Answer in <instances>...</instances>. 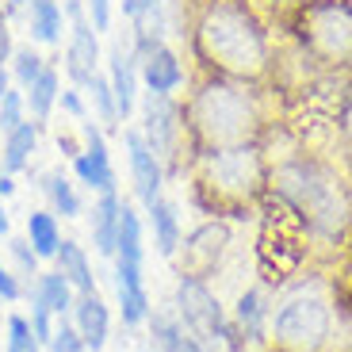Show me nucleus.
Segmentation results:
<instances>
[{
	"label": "nucleus",
	"instance_id": "26",
	"mask_svg": "<svg viewBox=\"0 0 352 352\" xmlns=\"http://www.w3.org/2000/svg\"><path fill=\"white\" fill-rule=\"evenodd\" d=\"M27 291L35 295V299H43V307L50 310L54 318H65L73 310V299H77V291H73V283L65 280L58 268L54 272H38L35 280L27 283Z\"/></svg>",
	"mask_w": 352,
	"mask_h": 352
},
{
	"label": "nucleus",
	"instance_id": "32",
	"mask_svg": "<svg viewBox=\"0 0 352 352\" xmlns=\"http://www.w3.org/2000/svg\"><path fill=\"white\" fill-rule=\"evenodd\" d=\"M27 119V96L19 85H8V92L0 96V138L8 131H16L19 123Z\"/></svg>",
	"mask_w": 352,
	"mask_h": 352
},
{
	"label": "nucleus",
	"instance_id": "1",
	"mask_svg": "<svg viewBox=\"0 0 352 352\" xmlns=\"http://www.w3.org/2000/svg\"><path fill=\"white\" fill-rule=\"evenodd\" d=\"M180 38L188 43L195 73L261 88L272 85V35L253 0H184Z\"/></svg>",
	"mask_w": 352,
	"mask_h": 352
},
{
	"label": "nucleus",
	"instance_id": "3",
	"mask_svg": "<svg viewBox=\"0 0 352 352\" xmlns=\"http://www.w3.org/2000/svg\"><path fill=\"white\" fill-rule=\"evenodd\" d=\"M272 161L264 146H230L188 157L192 199L211 219H245L268 192Z\"/></svg>",
	"mask_w": 352,
	"mask_h": 352
},
{
	"label": "nucleus",
	"instance_id": "25",
	"mask_svg": "<svg viewBox=\"0 0 352 352\" xmlns=\"http://www.w3.org/2000/svg\"><path fill=\"white\" fill-rule=\"evenodd\" d=\"M38 192L46 195L50 211H54V214H62V219H77V214L85 211L77 184H73V180L62 173V168H50V173L38 176Z\"/></svg>",
	"mask_w": 352,
	"mask_h": 352
},
{
	"label": "nucleus",
	"instance_id": "9",
	"mask_svg": "<svg viewBox=\"0 0 352 352\" xmlns=\"http://www.w3.org/2000/svg\"><path fill=\"white\" fill-rule=\"evenodd\" d=\"M80 131V153L73 157V173H77V184H85L88 192H115L119 180H115V165H111V150H107V134L104 126L88 115L77 123Z\"/></svg>",
	"mask_w": 352,
	"mask_h": 352
},
{
	"label": "nucleus",
	"instance_id": "7",
	"mask_svg": "<svg viewBox=\"0 0 352 352\" xmlns=\"http://www.w3.org/2000/svg\"><path fill=\"white\" fill-rule=\"evenodd\" d=\"M176 318L184 322L188 333L207 352L211 349H230V352L245 349V337L230 322V314L222 310L219 295L207 287V280H195V276H180L176 280Z\"/></svg>",
	"mask_w": 352,
	"mask_h": 352
},
{
	"label": "nucleus",
	"instance_id": "45",
	"mask_svg": "<svg viewBox=\"0 0 352 352\" xmlns=\"http://www.w3.org/2000/svg\"><path fill=\"white\" fill-rule=\"evenodd\" d=\"M142 4H146V0H119V8H123V19H131L134 12L142 8Z\"/></svg>",
	"mask_w": 352,
	"mask_h": 352
},
{
	"label": "nucleus",
	"instance_id": "22",
	"mask_svg": "<svg viewBox=\"0 0 352 352\" xmlns=\"http://www.w3.org/2000/svg\"><path fill=\"white\" fill-rule=\"evenodd\" d=\"M23 27L31 31V38L43 46H58L65 31V12L58 0H27V19Z\"/></svg>",
	"mask_w": 352,
	"mask_h": 352
},
{
	"label": "nucleus",
	"instance_id": "41",
	"mask_svg": "<svg viewBox=\"0 0 352 352\" xmlns=\"http://www.w3.org/2000/svg\"><path fill=\"white\" fill-rule=\"evenodd\" d=\"M264 4H268V8H272L280 19H287L291 12H299L302 4H310V0H264Z\"/></svg>",
	"mask_w": 352,
	"mask_h": 352
},
{
	"label": "nucleus",
	"instance_id": "24",
	"mask_svg": "<svg viewBox=\"0 0 352 352\" xmlns=\"http://www.w3.org/2000/svg\"><path fill=\"white\" fill-rule=\"evenodd\" d=\"M123 264H146V238H142V214L134 211V203L123 199L119 207V234H115V256Z\"/></svg>",
	"mask_w": 352,
	"mask_h": 352
},
{
	"label": "nucleus",
	"instance_id": "29",
	"mask_svg": "<svg viewBox=\"0 0 352 352\" xmlns=\"http://www.w3.org/2000/svg\"><path fill=\"white\" fill-rule=\"evenodd\" d=\"M27 241L38 253V261H54L58 245H62V226L54 211H31L27 214Z\"/></svg>",
	"mask_w": 352,
	"mask_h": 352
},
{
	"label": "nucleus",
	"instance_id": "20",
	"mask_svg": "<svg viewBox=\"0 0 352 352\" xmlns=\"http://www.w3.org/2000/svg\"><path fill=\"white\" fill-rule=\"evenodd\" d=\"M150 337H153V349L157 352H207L192 333L188 326L176 318V310H150Z\"/></svg>",
	"mask_w": 352,
	"mask_h": 352
},
{
	"label": "nucleus",
	"instance_id": "37",
	"mask_svg": "<svg viewBox=\"0 0 352 352\" xmlns=\"http://www.w3.org/2000/svg\"><path fill=\"white\" fill-rule=\"evenodd\" d=\"M58 104H62V111L65 115H73V119H88L92 115V107H88V100H85V88H62V96H58Z\"/></svg>",
	"mask_w": 352,
	"mask_h": 352
},
{
	"label": "nucleus",
	"instance_id": "30",
	"mask_svg": "<svg viewBox=\"0 0 352 352\" xmlns=\"http://www.w3.org/2000/svg\"><path fill=\"white\" fill-rule=\"evenodd\" d=\"M46 65L50 62H46L35 46H16V50H12V62H8V73H12V80H16L19 88H27Z\"/></svg>",
	"mask_w": 352,
	"mask_h": 352
},
{
	"label": "nucleus",
	"instance_id": "16",
	"mask_svg": "<svg viewBox=\"0 0 352 352\" xmlns=\"http://www.w3.org/2000/svg\"><path fill=\"white\" fill-rule=\"evenodd\" d=\"M115 295H119V314H123L126 329H138L150 318V291H146V276L142 264H123L115 261Z\"/></svg>",
	"mask_w": 352,
	"mask_h": 352
},
{
	"label": "nucleus",
	"instance_id": "40",
	"mask_svg": "<svg viewBox=\"0 0 352 352\" xmlns=\"http://www.w3.org/2000/svg\"><path fill=\"white\" fill-rule=\"evenodd\" d=\"M12 50H16V43H12V23L0 19V69L12 62Z\"/></svg>",
	"mask_w": 352,
	"mask_h": 352
},
{
	"label": "nucleus",
	"instance_id": "47",
	"mask_svg": "<svg viewBox=\"0 0 352 352\" xmlns=\"http://www.w3.org/2000/svg\"><path fill=\"white\" fill-rule=\"evenodd\" d=\"M0 19H4V0H0Z\"/></svg>",
	"mask_w": 352,
	"mask_h": 352
},
{
	"label": "nucleus",
	"instance_id": "12",
	"mask_svg": "<svg viewBox=\"0 0 352 352\" xmlns=\"http://www.w3.org/2000/svg\"><path fill=\"white\" fill-rule=\"evenodd\" d=\"M134 58H138V80L146 92H161V96H176L184 88V62L180 54L165 43V38H150V43H134Z\"/></svg>",
	"mask_w": 352,
	"mask_h": 352
},
{
	"label": "nucleus",
	"instance_id": "44",
	"mask_svg": "<svg viewBox=\"0 0 352 352\" xmlns=\"http://www.w3.org/2000/svg\"><path fill=\"white\" fill-rule=\"evenodd\" d=\"M0 238H4V241L12 238V219H8V207H4V199H0Z\"/></svg>",
	"mask_w": 352,
	"mask_h": 352
},
{
	"label": "nucleus",
	"instance_id": "15",
	"mask_svg": "<svg viewBox=\"0 0 352 352\" xmlns=\"http://www.w3.org/2000/svg\"><path fill=\"white\" fill-rule=\"evenodd\" d=\"M69 318H73V326H77V333H80V341H85L88 352L107 349V337H111V310L100 299V291H77Z\"/></svg>",
	"mask_w": 352,
	"mask_h": 352
},
{
	"label": "nucleus",
	"instance_id": "13",
	"mask_svg": "<svg viewBox=\"0 0 352 352\" xmlns=\"http://www.w3.org/2000/svg\"><path fill=\"white\" fill-rule=\"evenodd\" d=\"M69 38H65V77L73 88H85L88 80L104 69V46H100V31L92 27V19H73L65 23Z\"/></svg>",
	"mask_w": 352,
	"mask_h": 352
},
{
	"label": "nucleus",
	"instance_id": "42",
	"mask_svg": "<svg viewBox=\"0 0 352 352\" xmlns=\"http://www.w3.org/2000/svg\"><path fill=\"white\" fill-rule=\"evenodd\" d=\"M4 19H8V23H23L27 19V0H4Z\"/></svg>",
	"mask_w": 352,
	"mask_h": 352
},
{
	"label": "nucleus",
	"instance_id": "49",
	"mask_svg": "<svg viewBox=\"0 0 352 352\" xmlns=\"http://www.w3.org/2000/svg\"><path fill=\"white\" fill-rule=\"evenodd\" d=\"M142 352H150V349H142Z\"/></svg>",
	"mask_w": 352,
	"mask_h": 352
},
{
	"label": "nucleus",
	"instance_id": "48",
	"mask_svg": "<svg viewBox=\"0 0 352 352\" xmlns=\"http://www.w3.org/2000/svg\"><path fill=\"white\" fill-rule=\"evenodd\" d=\"M0 307H4V299H0Z\"/></svg>",
	"mask_w": 352,
	"mask_h": 352
},
{
	"label": "nucleus",
	"instance_id": "28",
	"mask_svg": "<svg viewBox=\"0 0 352 352\" xmlns=\"http://www.w3.org/2000/svg\"><path fill=\"white\" fill-rule=\"evenodd\" d=\"M85 96H88V107H92V119L104 126V134H115L123 131V119H119V107H115V92H111V80L107 73L100 69L96 77L85 85Z\"/></svg>",
	"mask_w": 352,
	"mask_h": 352
},
{
	"label": "nucleus",
	"instance_id": "2",
	"mask_svg": "<svg viewBox=\"0 0 352 352\" xmlns=\"http://www.w3.org/2000/svg\"><path fill=\"white\" fill-rule=\"evenodd\" d=\"M180 119L188 134V157L230 146H264L272 126L268 88L195 73L180 100Z\"/></svg>",
	"mask_w": 352,
	"mask_h": 352
},
{
	"label": "nucleus",
	"instance_id": "27",
	"mask_svg": "<svg viewBox=\"0 0 352 352\" xmlns=\"http://www.w3.org/2000/svg\"><path fill=\"white\" fill-rule=\"evenodd\" d=\"M58 272L73 283V291H96V272H92V261H88L85 245H77L73 238H62L58 253H54Z\"/></svg>",
	"mask_w": 352,
	"mask_h": 352
},
{
	"label": "nucleus",
	"instance_id": "31",
	"mask_svg": "<svg viewBox=\"0 0 352 352\" xmlns=\"http://www.w3.org/2000/svg\"><path fill=\"white\" fill-rule=\"evenodd\" d=\"M4 352H43V341L35 337L27 314H8V329H4Z\"/></svg>",
	"mask_w": 352,
	"mask_h": 352
},
{
	"label": "nucleus",
	"instance_id": "39",
	"mask_svg": "<svg viewBox=\"0 0 352 352\" xmlns=\"http://www.w3.org/2000/svg\"><path fill=\"white\" fill-rule=\"evenodd\" d=\"M85 4H88V19H92V27H96L100 35H104V31H111L115 0H85Z\"/></svg>",
	"mask_w": 352,
	"mask_h": 352
},
{
	"label": "nucleus",
	"instance_id": "6",
	"mask_svg": "<svg viewBox=\"0 0 352 352\" xmlns=\"http://www.w3.org/2000/svg\"><path fill=\"white\" fill-rule=\"evenodd\" d=\"M329 326H333L329 295L318 283H295L272 307L268 337H272L276 352H322Z\"/></svg>",
	"mask_w": 352,
	"mask_h": 352
},
{
	"label": "nucleus",
	"instance_id": "19",
	"mask_svg": "<svg viewBox=\"0 0 352 352\" xmlns=\"http://www.w3.org/2000/svg\"><path fill=\"white\" fill-rule=\"evenodd\" d=\"M268 318H272V307H268V295L261 287H249L238 295V307H234V326L245 337V344H256L268 337Z\"/></svg>",
	"mask_w": 352,
	"mask_h": 352
},
{
	"label": "nucleus",
	"instance_id": "33",
	"mask_svg": "<svg viewBox=\"0 0 352 352\" xmlns=\"http://www.w3.org/2000/svg\"><path fill=\"white\" fill-rule=\"evenodd\" d=\"M8 256H12V264H16V276H19V280L31 283V280L38 276V253L31 249L27 234H23V238H16V234H12V238H8Z\"/></svg>",
	"mask_w": 352,
	"mask_h": 352
},
{
	"label": "nucleus",
	"instance_id": "34",
	"mask_svg": "<svg viewBox=\"0 0 352 352\" xmlns=\"http://www.w3.org/2000/svg\"><path fill=\"white\" fill-rule=\"evenodd\" d=\"M322 352H352V307H333V326Z\"/></svg>",
	"mask_w": 352,
	"mask_h": 352
},
{
	"label": "nucleus",
	"instance_id": "43",
	"mask_svg": "<svg viewBox=\"0 0 352 352\" xmlns=\"http://www.w3.org/2000/svg\"><path fill=\"white\" fill-rule=\"evenodd\" d=\"M8 195H16V176L0 168V199H8Z\"/></svg>",
	"mask_w": 352,
	"mask_h": 352
},
{
	"label": "nucleus",
	"instance_id": "10",
	"mask_svg": "<svg viewBox=\"0 0 352 352\" xmlns=\"http://www.w3.org/2000/svg\"><path fill=\"white\" fill-rule=\"evenodd\" d=\"M230 245V226L226 219H207L180 238V276H195V280H211L214 268L222 264V253Z\"/></svg>",
	"mask_w": 352,
	"mask_h": 352
},
{
	"label": "nucleus",
	"instance_id": "5",
	"mask_svg": "<svg viewBox=\"0 0 352 352\" xmlns=\"http://www.w3.org/2000/svg\"><path fill=\"white\" fill-rule=\"evenodd\" d=\"M283 23L318 69L352 73V0H310Z\"/></svg>",
	"mask_w": 352,
	"mask_h": 352
},
{
	"label": "nucleus",
	"instance_id": "21",
	"mask_svg": "<svg viewBox=\"0 0 352 352\" xmlns=\"http://www.w3.org/2000/svg\"><path fill=\"white\" fill-rule=\"evenodd\" d=\"M146 219H150L157 253L173 261L176 249H180V238H184V230H180V214H176V203L168 199V195H157V199L146 207Z\"/></svg>",
	"mask_w": 352,
	"mask_h": 352
},
{
	"label": "nucleus",
	"instance_id": "18",
	"mask_svg": "<svg viewBox=\"0 0 352 352\" xmlns=\"http://www.w3.org/2000/svg\"><path fill=\"white\" fill-rule=\"evenodd\" d=\"M38 131H43V126L27 115L16 131H8L0 138V168H4V173L19 176V173L31 168V157H35V150H38Z\"/></svg>",
	"mask_w": 352,
	"mask_h": 352
},
{
	"label": "nucleus",
	"instance_id": "46",
	"mask_svg": "<svg viewBox=\"0 0 352 352\" xmlns=\"http://www.w3.org/2000/svg\"><path fill=\"white\" fill-rule=\"evenodd\" d=\"M8 85H12V73H8V65H4V69H0V96L8 92Z\"/></svg>",
	"mask_w": 352,
	"mask_h": 352
},
{
	"label": "nucleus",
	"instance_id": "38",
	"mask_svg": "<svg viewBox=\"0 0 352 352\" xmlns=\"http://www.w3.org/2000/svg\"><path fill=\"white\" fill-rule=\"evenodd\" d=\"M23 295H27V283L12 272L8 264L0 261V299H4V302H19Z\"/></svg>",
	"mask_w": 352,
	"mask_h": 352
},
{
	"label": "nucleus",
	"instance_id": "36",
	"mask_svg": "<svg viewBox=\"0 0 352 352\" xmlns=\"http://www.w3.org/2000/svg\"><path fill=\"white\" fill-rule=\"evenodd\" d=\"M337 142H341L344 157L352 161V88L344 92L341 107H337Z\"/></svg>",
	"mask_w": 352,
	"mask_h": 352
},
{
	"label": "nucleus",
	"instance_id": "35",
	"mask_svg": "<svg viewBox=\"0 0 352 352\" xmlns=\"http://www.w3.org/2000/svg\"><path fill=\"white\" fill-rule=\"evenodd\" d=\"M46 349H50V352H88L69 314H65V318H54V333H50V341H46Z\"/></svg>",
	"mask_w": 352,
	"mask_h": 352
},
{
	"label": "nucleus",
	"instance_id": "8",
	"mask_svg": "<svg viewBox=\"0 0 352 352\" xmlns=\"http://www.w3.org/2000/svg\"><path fill=\"white\" fill-rule=\"evenodd\" d=\"M138 111H142L138 131H142V138L150 142V150L161 157L165 176L184 173V165H188V134H184V119H180V100L161 96V92H142Z\"/></svg>",
	"mask_w": 352,
	"mask_h": 352
},
{
	"label": "nucleus",
	"instance_id": "11",
	"mask_svg": "<svg viewBox=\"0 0 352 352\" xmlns=\"http://www.w3.org/2000/svg\"><path fill=\"white\" fill-rule=\"evenodd\" d=\"M104 73L111 80V92H115V107H119V119L131 123L134 107H138V58H134V43H131V27H119V35L111 38L104 54Z\"/></svg>",
	"mask_w": 352,
	"mask_h": 352
},
{
	"label": "nucleus",
	"instance_id": "23",
	"mask_svg": "<svg viewBox=\"0 0 352 352\" xmlns=\"http://www.w3.org/2000/svg\"><path fill=\"white\" fill-rule=\"evenodd\" d=\"M23 96H27V115L43 126L54 115V107H58V96H62V73H58V65L54 62L46 65V69L23 88Z\"/></svg>",
	"mask_w": 352,
	"mask_h": 352
},
{
	"label": "nucleus",
	"instance_id": "4",
	"mask_svg": "<svg viewBox=\"0 0 352 352\" xmlns=\"http://www.w3.org/2000/svg\"><path fill=\"white\" fill-rule=\"evenodd\" d=\"M268 188L276 199L287 207L295 219L307 226L314 238H341L344 226L352 222V195L344 180L337 176L333 165L310 153H291V157L276 161Z\"/></svg>",
	"mask_w": 352,
	"mask_h": 352
},
{
	"label": "nucleus",
	"instance_id": "14",
	"mask_svg": "<svg viewBox=\"0 0 352 352\" xmlns=\"http://www.w3.org/2000/svg\"><path fill=\"white\" fill-rule=\"evenodd\" d=\"M123 146H126V165H131L134 195L142 199V207H150L157 195H165V165L150 150V142L142 138L138 126H123Z\"/></svg>",
	"mask_w": 352,
	"mask_h": 352
},
{
	"label": "nucleus",
	"instance_id": "17",
	"mask_svg": "<svg viewBox=\"0 0 352 352\" xmlns=\"http://www.w3.org/2000/svg\"><path fill=\"white\" fill-rule=\"evenodd\" d=\"M119 207H123V195L119 188L115 192H100L92 211H88V230H92V245L100 256H115V234H119Z\"/></svg>",
	"mask_w": 352,
	"mask_h": 352
}]
</instances>
